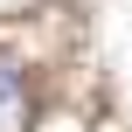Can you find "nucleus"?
I'll return each instance as SVG.
<instances>
[{"label": "nucleus", "instance_id": "2", "mask_svg": "<svg viewBox=\"0 0 132 132\" xmlns=\"http://www.w3.org/2000/svg\"><path fill=\"white\" fill-rule=\"evenodd\" d=\"M35 132H84V118H70V111H49V118H35Z\"/></svg>", "mask_w": 132, "mask_h": 132}, {"label": "nucleus", "instance_id": "1", "mask_svg": "<svg viewBox=\"0 0 132 132\" xmlns=\"http://www.w3.org/2000/svg\"><path fill=\"white\" fill-rule=\"evenodd\" d=\"M0 132H35V97H28V77L21 63L0 49Z\"/></svg>", "mask_w": 132, "mask_h": 132}]
</instances>
